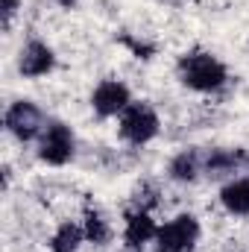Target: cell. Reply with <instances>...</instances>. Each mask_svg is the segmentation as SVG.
Listing matches in <instances>:
<instances>
[{
	"instance_id": "obj_4",
	"label": "cell",
	"mask_w": 249,
	"mask_h": 252,
	"mask_svg": "<svg viewBox=\"0 0 249 252\" xmlns=\"http://www.w3.org/2000/svg\"><path fill=\"white\" fill-rule=\"evenodd\" d=\"M76 156V135L62 121H47L41 138H38V158L47 167H64Z\"/></svg>"
},
{
	"instance_id": "obj_8",
	"label": "cell",
	"mask_w": 249,
	"mask_h": 252,
	"mask_svg": "<svg viewBox=\"0 0 249 252\" xmlns=\"http://www.w3.org/2000/svg\"><path fill=\"white\" fill-rule=\"evenodd\" d=\"M158 235V223L153 220L150 211L132 208L124 214V244L129 252H141L147 244H153Z\"/></svg>"
},
{
	"instance_id": "obj_13",
	"label": "cell",
	"mask_w": 249,
	"mask_h": 252,
	"mask_svg": "<svg viewBox=\"0 0 249 252\" xmlns=\"http://www.w3.org/2000/svg\"><path fill=\"white\" fill-rule=\"evenodd\" d=\"M82 229H85V241L94 244V247H106L112 241V223L103 211L97 208H88L85 211V220H82Z\"/></svg>"
},
{
	"instance_id": "obj_10",
	"label": "cell",
	"mask_w": 249,
	"mask_h": 252,
	"mask_svg": "<svg viewBox=\"0 0 249 252\" xmlns=\"http://www.w3.org/2000/svg\"><path fill=\"white\" fill-rule=\"evenodd\" d=\"M202 153H196V150H182V153H176L173 158H170V167H167V176L173 179V182H196L199 179V173H202Z\"/></svg>"
},
{
	"instance_id": "obj_9",
	"label": "cell",
	"mask_w": 249,
	"mask_h": 252,
	"mask_svg": "<svg viewBox=\"0 0 249 252\" xmlns=\"http://www.w3.org/2000/svg\"><path fill=\"white\" fill-rule=\"evenodd\" d=\"M241 164H249V158L241 150H211L202 158V173L211 179H220V176H232Z\"/></svg>"
},
{
	"instance_id": "obj_5",
	"label": "cell",
	"mask_w": 249,
	"mask_h": 252,
	"mask_svg": "<svg viewBox=\"0 0 249 252\" xmlns=\"http://www.w3.org/2000/svg\"><path fill=\"white\" fill-rule=\"evenodd\" d=\"M3 126H6V132L15 141L30 144V141H38L41 138L47 121H44V112H41L38 103H32V100H15L6 109V115H3Z\"/></svg>"
},
{
	"instance_id": "obj_6",
	"label": "cell",
	"mask_w": 249,
	"mask_h": 252,
	"mask_svg": "<svg viewBox=\"0 0 249 252\" xmlns=\"http://www.w3.org/2000/svg\"><path fill=\"white\" fill-rule=\"evenodd\" d=\"M88 103H91V112H94L97 118H103V121L121 118L126 109H129V103H132V91H129V85H126L124 79L106 76V79H100V82L94 85Z\"/></svg>"
},
{
	"instance_id": "obj_2",
	"label": "cell",
	"mask_w": 249,
	"mask_h": 252,
	"mask_svg": "<svg viewBox=\"0 0 249 252\" xmlns=\"http://www.w3.org/2000/svg\"><path fill=\"white\" fill-rule=\"evenodd\" d=\"M158 132H161V118L144 100H132L129 109L118 118V135H121V141L132 144V147L150 144L153 138H158Z\"/></svg>"
},
{
	"instance_id": "obj_7",
	"label": "cell",
	"mask_w": 249,
	"mask_h": 252,
	"mask_svg": "<svg viewBox=\"0 0 249 252\" xmlns=\"http://www.w3.org/2000/svg\"><path fill=\"white\" fill-rule=\"evenodd\" d=\"M56 67V53L47 41L41 38H30L21 53H18V73L24 79H38V76H47L50 70Z\"/></svg>"
},
{
	"instance_id": "obj_3",
	"label": "cell",
	"mask_w": 249,
	"mask_h": 252,
	"mask_svg": "<svg viewBox=\"0 0 249 252\" xmlns=\"http://www.w3.org/2000/svg\"><path fill=\"white\" fill-rule=\"evenodd\" d=\"M199 238H202L199 220L190 211H182L173 220L158 226V235H156L153 247H156V252H193Z\"/></svg>"
},
{
	"instance_id": "obj_11",
	"label": "cell",
	"mask_w": 249,
	"mask_h": 252,
	"mask_svg": "<svg viewBox=\"0 0 249 252\" xmlns=\"http://www.w3.org/2000/svg\"><path fill=\"white\" fill-rule=\"evenodd\" d=\"M220 205L229 214H238V217L249 214V176L229 179L223 185V190H220Z\"/></svg>"
},
{
	"instance_id": "obj_12",
	"label": "cell",
	"mask_w": 249,
	"mask_h": 252,
	"mask_svg": "<svg viewBox=\"0 0 249 252\" xmlns=\"http://www.w3.org/2000/svg\"><path fill=\"white\" fill-rule=\"evenodd\" d=\"M82 244H88V241H85V229H82V223H73V220L59 223V229H56V232L50 235V241H47L50 252H79Z\"/></svg>"
},
{
	"instance_id": "obj_14",
	"label": "cell",
	"mask_w": 249,
	"mask_h": 252,
	"mask_svg": "<svg viewBox=\"0 0 249 252\" xmlns=\"http://www.w3.org/2000/svg\"><path fill=\"white\" fill-rule=\"evenodd\" d=\"M18 9H21V0H0V24H3V30L12 27Z\"/></svg>"
},
{
	"instance_id": "obj_1",
	"label": "cell",
	"mask_w": 249,
	"mask_h": 252,
	"mask_svg": "<svg viewBox=\"0 0 249 252\" xmlns=\"http://www.w3.org/2000/svg\"><path fill=\"white\" fill-rule=\"evenodd\" d=\"M176 79L196 94H214L226 88L229 67L208 50H190L185 56H179L176 62Z\"/></svg>"
}]
</instances>
